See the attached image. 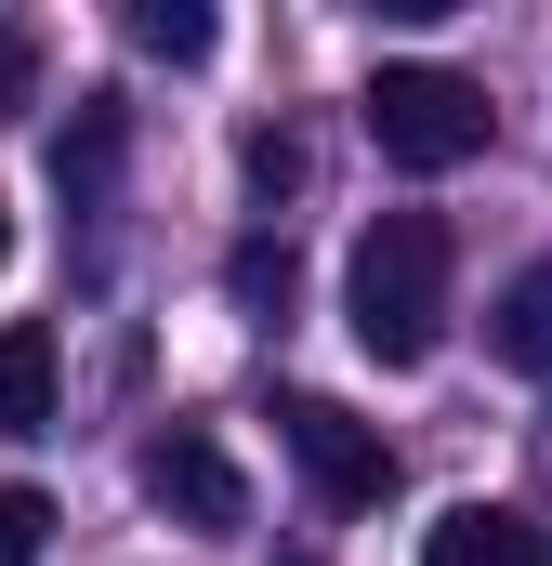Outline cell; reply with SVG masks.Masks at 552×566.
Segmentation results:
<instances>
[{
  "label": "cell",
  "mask_w": 552,
  "mask_h": 566,
  "mask_svg": "<svg viewBox=\"0 0 552 566\" xmlns=\"http://www.w3.org/2000/svg\"><path fill=\"white\" fill-rule=\"evenodd\" d=\"M355 119H369V145L395 158V171H460V158H487V93L460 80V66H382L369 93H355Z\"/></svg>",
  "instance_id": "7a4b0ae2"
},
{
  "label": "cell",
  "mask_w": 552,
  "mask_h": 566,
  "mask_svg": "<svg viewBox=\"0 0 552 566\" xmlns=\"http://www.w3.org/2000/svg\"><path fill=\"white\" fill-rule=\"evenodd\" d=\"M26 93H40V40L0 27V119H26Z\"/></svg>",
  "instance_id": "7c38bea8"
},
{
  "label": "cell",
  "mask_w": 552,
  "mask_h": 566,
  "mask_svg": "<svg viewBox=\"0 0 552 566\" xmlns=\"http://www.w3.org/2000/svg\"><path fill=\"white\" fill-rule=\"evenodd\" d=\"M342 316H355V343L382 369H421L447 343V224L434 211H382L355 238V264H342Z\"/></svg>",
  "instance_id": "6da1fadb"
},
{
  "label": "cell",
  "mask_w": 552,
  "mask_h": 566,
  "mask_svg": "<svg viewBox=\"0 0 552 566\" xmlns=\"http://www.w3.org/2000/svg\"><path fill=\"white\" fill-rule=\"evenodd\" d=\"M0 434H53V329L40 316L0 329Z\"/></svg>",
  "instance_id": "52a82bcc"
},
{
  "label": "cell",
  "mask_w": 552,
  "mask_h": 566,
  "mask_svg": "<svg viewBox=\"0 0 552 566\" xmlns=\"http://www.w3.org/2000/svg\"><path fill=\"white\" fill-rule=\"evenodd\" d=\"M0 251H13V211H0Z\"/></svg>",
  "instance_id": "5bb4252c"
},
{
  "label": "cell",
  "mask_w": 552,
  "mask_h": 566,
  "mask_svg": "<svg viewBox=\"0 0 552 566\" xmlns=\"http://www.w3.org/2000/svg\"><path fill=\"white\" fill-rule=\"evenodd\" d=\"M132 40L158 66H198V53H211V13H198V0H132Z\"/></svg>",
  "instance_id": "9c48e42d"
},
{
  "label": "cell",
  "mask_w": 552,
  "mask_h": 566,
  "mask_svg": "<svg viewBox=\"0 0 552 566\" xmlns=\"http://www.w3.org/2000/svg\"><path fill=\"white\" fill-rule=\"evenodd\" d=\"M224 290H237L251 316H276V303H289V238H251V251L224 264Z\"/></svg>",
  "instance_id": "30bf717a"
},
{
  "label": "cell",
  "mask_w": 552,
  "mask_h": 566,
  "mask_svg": "<svg viewBox=\"0 0 552 566\" xmlns=\"http://www.w3.org/2000/svg\"><path fill=\"white\" fill-rule=\"evenodd\" d=\"M132 474H145V501H158V514H184V527H251V488H237L224 434H198V422H158Z\"/></svg>",
  "instance_id": "277c9868"
},
{
  "label": "cell",
  "mask_w": 552,
  "mask_h": 566,
  "mask_svg": "<svg viewBox=\"0 0 552 566\" xmlns=\"http://www.w3.org/2000/svg\"><path fill=\"white\" fill-rule=\"evenodd\" d=\"M53 185H66V198H106V185H119V93H79V119L53 145Z\"/></svg>",
  "instance_id": "ba28073f"
},
{
  "label": "cell",
  "mask_w": 552,
  "mask_h": 566,
  "mask_svg": "<svg viewBox=\"0 0 552 566\" xmlns=\"http://www.w3.org/2000/svg\"><path fill=\"white\" fill-rule=\"evenodd\" d=\"M251 185H302V133H251Z\"/></svg>",
  "instance_id": "4fadbf2b"
},
{
  "label": "cell",
  "mask_w": 552,
  "mask_h": 566,
  "mask_svg": "<svg viewBox=\"0 0 552 566\" xmlns=\"http://www.w3.org/2000/svg\"><path fill=\"white\" fill-rule=\"evenodd\" d=\"M40 541H53V501L40 488H0V566H40Z\"/></svg>",
  "instance_id": "8fae6325"
},
{
  "label": "cell",
  "mask_w": 552,
  "mask_h": 566,
  "mask_svg": "<svg viewBox=\"0 0 552 566\" xmlns=\"http://www.w3.org/2000/svg\"><path fill=\"white\" fill-rule=\"evenodd\" d=\"M276 448L302 461V488L329 514H382L395 501V448H382V422H355L342 396H276Z\"/></svg>",
  "instance_id": "3957f363"
},
{
  "label": "cell",
  "mask_w": 552,
  "mask_h": 566,
  "mask_svg": "<svg viewBox=\"0 0 552 566\" xmlns=\"http://www.w3.org/2000/svg\"><path fill=\"white\" fill-rule=\"evenodd\" d=\"M421 566H552V527L513 501H447L421 527Z\"/></svg>",
  "instance_id": "5b68a950"
},
{
  "label": "cell",
  "mask_w": 552,
  "mask_h": 566,
  "mask_svg": "<svg viewBox=\"0 0 552 566\" xmlns=\"http://www.w3.org/2000/svg\"><path fill=\"white\" fill-rule=\"evenodd\" d=\"M487 343H500V369H527V382H552V251L527 264V277L487 303Z\"/></svg>",
  "instance_id": "8992f818"
}]
</instances>
